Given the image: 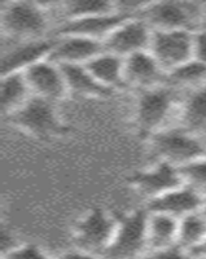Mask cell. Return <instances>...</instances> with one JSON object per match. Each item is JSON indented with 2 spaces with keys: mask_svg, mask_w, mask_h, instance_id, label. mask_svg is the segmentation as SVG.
<instances>
[{
  "mask_svg": "<svg viewBox=\"0 0 206 259\" xmlns=\"http://www.w3.org/2000/svg\"><path fill=\"white\" fill-rule=\"evenodd\" d=\"M180 100L182 94L168 84L140 92L135 108V122L140 134L150 138L175 126Z\"/></svg>",
  "mask_w": 206,
  "mask_h": 259,
  "instance_id": "1",
  "label": "cell"
},
{
  "mask_svg": "<svg viewBox=\"0 0 206 259\" xmlns=\"http://www.w3.org/2000/svg\"><path fill=\"white\" fill-rule=\"evenodd\" d=\"M149 140L158 161L170 163L178 168L206 156L205 140L192 135L177 124L154 134Z\"/></svg>",
  "mask_w": 206,
  "mask_h": 259,
  "instance_id": "2",
  "label": "cell"
},
{
  "mask_svg": "<svg viewBox=\"0 0 206 259\" xmlns=\"http://www.w3.org/2000/svg\"><path fill=\"white\" fill-rule=\"evenodd\" d=\"M149 212L147 209L135 210L118 218L117 228L105 259H140L148 253L147 227Z\"/></svg>",
  "mask_w": 206,
  "mask_h": 259,
  "instance_id": "3",
  "label": "cell"
},
{
  "mask_svg": "<svg viewBox=\"0 0 206 259\" xmlns=\"http://www.w3.org/2000/svg\"><path fill=\"white\" fill-rule=\"evenodd\" d=\"M2 30L8 38L18 41L45 39L48 18L40 4L9 2L2 7Z\"/></svg>",
  "mask_w": 206,
  "mask_h": 259,
  "instance_id": "4",
  "label": "cell"
},
{
  "mask_svg": "<svg viewBox=\"0 0 206 259\" xmlns=\"http://www.w3.org/2000/svg\"><path fill=\"white\" fill-rule=\"evenodd\" d=\"M8 122L38 139L56 138L69 131V127L60 119L55 103L38 96H31L20 110L8 117Z\"/></svg>",
  "mask_w": 206,
  "mask_h": 259,
  "instance_id": "5",
  "label": "cell"
},
{
  "mask_svg": "<svg viewBox=\"0 0 206 259\" xmlns=\"http://www.w3.org/2000/svg\"><path fill=\"white\" fill-rule=\"evenodd\" d=\"M201 11L196 4L183 2L148 3L138 15L152 30H188L197 31Z\"/></svg>",
  "mask_w": 206,
  "mask_h": 259,
  "instance_id": "6",
  "label": "cell"
},
{
  "mask_svg": "<svg viewBox=\"0 0 206 259\" xmlns=\"http://www.w3.org/2000/svg\"><path fill=\"white\" fill-rule=\"evenodd\" d=\"M194 31L153 30L149 52L162 70L171 73L186 62L193 60Z\"/></svg>",
  "mask_w": 206,
  "mask_h": 259,
  "instance_id": "7",
  "label": "cell"
},
{
  "mask_svg": "<svg viewBox=\"0 0 206 259\" xmlns=\"http://www.w3.org/2000/svg\"><path fill=\"white\" fill-rule=\"evenodd\" d=\"M118 218L94 209L80 219L74 230V242L79 250L104 256L117 228Z\"/></svg>",
  "mask_w": 206,
  "mask_h": 259,
  "instance_id": "8",
  "label": "cell"
},
{
  "mask_svg": "<svg viewBox=\"0 0 206 259\" xmlns=\"http://www.w3.org/2000/svg\"><path fill=\"white\" fill-rule=\"evenodd\" d=\"M153 30L140 17H131L103 41L105 52L126 57L149 51Z\"/></svg>",
  "mask_w": 206,
  "mask_h": 259,
  "instance_id": "9",
  "label": "cell"
},
{
  "mask_svg": "<svg viewBox=\"0 0 206 259\" xmlns=\"http://www.w3.org/2000/svg\"><path fill=\"white\" fill-rule=\"evenodd\" d=\"M184 184L180 168L158 161L153 167L131 175L130 186L148 201L154 200Z\"/></svg>",
  "mask_w": 206,
  "mask_h": 259,
  "instance_id": "10",
  "label": "cell"
},
{
  "mask_svg": "<svg viewBox=\"0 0 206 259\" xmlns=\"http://www.w3.org/2000/svg\"><path fill=\"white\" fill-rule=\"evenodd\" d=\"M123 75L126 87L140 92L165 85L168 80V74L162 70L149 51L126 57Z\"/></svg>",
  "mask_w": 206,
  "mask_h": 259,
  "instance_id": "11",
  "label": "cell"
},
{
  "mask_svg": "<svg viewBox=\"0 0 206 259\" xmlns=\"http://www.w3.org/2000/svg\"><path fill=\"white\" fill-rule=\"evenodd\" d=\"M24 74L32 96L56 103L69 94L61 69L48 59L32 65Z\"/></svg>",
  "mask_w": 206,
  "mask_h": 259,
  "instance_id": "12",
  "label": "cell"
},
{
  "mask_svg": "<svg viewBox=\"0 0 206 259\" xmlns=\"http://www.w3.org/2000/svg\"><path fill=\"white\" fill-rule=\"evenodd\" d=\"M104 51L103 41L77 35H59L53 39L48 60L57 65H86Z\"/></svg>",
  "mask_w": 206,
  "mask_h": 259,
  "instance_id": "13",
  "label": "cell"
},
{
  "mask_svg": "<svg viewBox=\"0 0 206 259\" xmlns=\"http://www.w3.org/2000/svg\"><path fill=\"white\" fill-rule=\"evenodd\" d=\"M53 48V39H35L18 41V45L3 53L2 77L13 73H25L32 65L50 57Z\"/></svg>",
  "mask_w": 206,
  "mask_h": 259,
  "instance_id": "14",
  "label": "cell"
},
{
  "mask_svg": "<svg viewBox=\"0 0 206 259\" xmlns=\"http://www.w3.org/2000/svg\"><path fill=\"white\" fill-rule=\"evenodd\" d=\"M202 203L203 197L198 192L183 184L179 188L148 201L145 209L149 212H158L180 221L187 215L200 211Z\"/></svg>",
  "mask_w": 206,
  "mask_h": 259,
  "instance_id": "15",
  "label": "cell"
},
{
  "mask_svg": "<svg viewBox=\"0 0 206 259\" xmlns=\"http://www.w3.org/2000/svg\"><path fill=\"white\" fill-rule=\"evenodd\" d=\"M131 17L133 16H127L123 15V13L117 12L112 13V15L66 20L57 29V34L59 35H77L83 36V38L94 39V40L104 41L118 26H121L125 21Z\"/></svg>",
  "mask_w": 206,
  "mask_h": 259,
  "instance_id": "16",
  "label": "cell"
},
{
  "mask_svg": "<svg viewBox=\"0 0 206 259\" xmlns=\"http://www.w3.org/2000/svg\"><path fill=\"white\" fill-rule=\"evenodd\" d=\"M177 126L206 142V85L182 94Z\"/></svg>",
  "mask_w": 206,
  "mask_h": 259,
  "instance_id": "17",
  "label": "cell"
},
{
  "mask_svg": "<svg viewBox=\"0 0 206 259\" xmlns=\"http://www.w3.org/2000/svg\"><path fill=\"white\" fill-rule=\"evenodd\" d=\"M85 66L92 77L109 91L127 89L123 75L125 59L122 57L104 51Z\"/></svg>",
  "mask_w": 206,
  "mask_h": 259,
  "instance_id": "18",
  "label": "cell"
},
{
  "mask_svg": "<svg viewBox=\"0 0 206 259\" xmlns=\"http://www.w3.org/2000/svg\"><path fill=\"white\" fill-rule=\"evenodd\" d=\"M32 94L24 73H13L2 77L0 105L7 118L20 110L31 99Z\"/></svg>",
  "mask_w": 206,
  "mask_h": 259,
  "instance_id": "19",
  "label": "cell"
},
{
  "mask_svg": "<svg viewBox=\"0 0 206 259\" xmlns=\"http://www.w3.org/2000/svg\"><path fill=\"white\" fill-rule=\"evenodd\" d=\"M64 74L68 92L82 97H108L112 91L103 87L85 65H59Z\"/></svg>",
  "mask_w": 206,
  "mask_h": 259,
  "instance_id": "20",
  "label": "cell"
},
{
  "mask_svg": "<svg viewBox=\"0 0 206 259\" xmlns=\"http://www.w3.org/2000/svg\"><path fill=\"white\" fill-rule=\"evenodd\" d=\"M178 227V219L158 212H149L147 227L148 253L177 246Z\"/></svg>",
  "mask_w": 206,
  "mask_h": 259,
  "instance_id": "21",
  "label": "cell"
},
{
  "mask_svg": "<svg viewBox=\"0 0 206 259\" xmlns=\"http://www.w3.org/2000/svg\"><path fill=\"white\" fill-rule=\"evenodd\" d=\"M166 84L180 94L200 89L206 85V65L197 60H191L169 73Z\"/></svg>",
  "mask_w": 206,
  "mask_h": 259,
  "instance_id": "22",
  "label": "cell"
},
{
  "mask_svg": "<svg viewBox=\"0 0 206 259\" xmlns=\"http://www.w3.org/2000/svg\"><path fill=\"white\" fill-rule=\"evenodd\" d=\"M206 237V219L201 211L189 214L179 221L178 227L177 246L186 251H191L192 249L201 244Z\"/></svg>",
  "mask_w": 206,
  "mask_h": 259,
  "instance_id": "23",
  "label": "cell"
},
{
  "mask_svg": "<svg viewBox=\"0 0 206 259\" xmlns=\"http://www.w3.org/2000/svg\"><path fill=\"white\" fill-rule=\"evenodd\" d=\"M62 8L66 20L112 15L118 12L114 2H101V0H73L62 4Z\"/></svg>",
  "mask_w": 206,
  "mask_h": 259,
  "instance_id": "24",
  "label": "cell"
},
{
  "mask_svg": "<svg viewBox=\"0 0 206 259\" xmlns=\"http://www.w3.org/2000/svg\"><path fill=\"white\" fill-rule=\"evenodd\" d=\"M180 174L186 186L206 197V156L180 168Z\"/></svg>",
  "mask_w": 206,
  "mask_h": 259,
  "instance_id": "25",
  "label": "cell"
},
{
  "mask_svg": "<svg viewBox=\"0 0 206 259\" xmlns=\"http://www.w3.org/2000/svg\"><path fill=\"white\" fill-rule=\"evenodd\" d=\"M3 259H51L45 251L39 249L38 246L31 244L21 245L15 247L13 250L6 254H2Z\"/></svg>",
  "mask_w": 206,
  "mask_h": 259,
  "instance_id": "26",
  "label": "cell"
},
{
  "mask_svg": "<svg viewBox=\"0 0 206 259\" xmlns=\"http://www.w3.org/2000/svg\"><path fill=\"white\" fill-rule=\"evenodd\" d=\"M140 259H196L188 253L178 246H173L170 249L158 251H149Z\"/></svg>",
  "mask_w": 206,
  "mask_h": 259,
  "instance_id": "27",
  "label": "cell"
},
{
  "mask_svg": "<svg viewBox=\"0 0 206 259\" xmlns=\"http://www.w3.org/2000/svg\"><path fill=\"white\" fill-rule=\"evenodd\" d=\"M193 59L206 65V30L194 31Z\"/></svg>",
  "mask_w": 206,
  "mask_h": 259,
  "instance_id": "28",
  "label": "cell"
},
{
  "mask_svg": "<svg viewBox=\"0 0 206 259\" xmlns=\"http://www.w3.org/2000/svg\"><path fill=\"white\" fill-rule=\"evenodd\" d=\"M59 259H105V258H104V256L95 255V254L87 253V251H83V250H79V249H77V250L62 254Z\"/></svg>",
  "mask_w": 206,
  "mask_h": 259,
  "instance_id": "29",
  "label": "cell"
},
{
  "mask_svg": "<svg viewBox=\"0 0 206 259\" xmlns=\"http://www.w3.org/2000/svg\"><path fill=\"white\" fill-rule=\"evenodd\" d=\"M188 253L196 259H206V237L201 241V244H198L197 246L192 249L191 251H188Z\"/></svg>",
  "mask_w": 206,
  "mask_h": 259,
  "instance_id": "30",
  "label": "cell"
},
{
  "mask_svg": "<svg viewBox=\"0 0 206 259\" xmlns=\"http://www.w3.org/2000/svg\"><path fill=\"white\" fill-rule=\"evenodd\" d=\"M201 214L203 215V218L206 219V197L203 198V203H202V207H201Z\"/></svg>",
  "mask_w": 206,
  "mask_h": 259,
  "instance_id": "31",
  "label": "cell"
}]
</instances>
